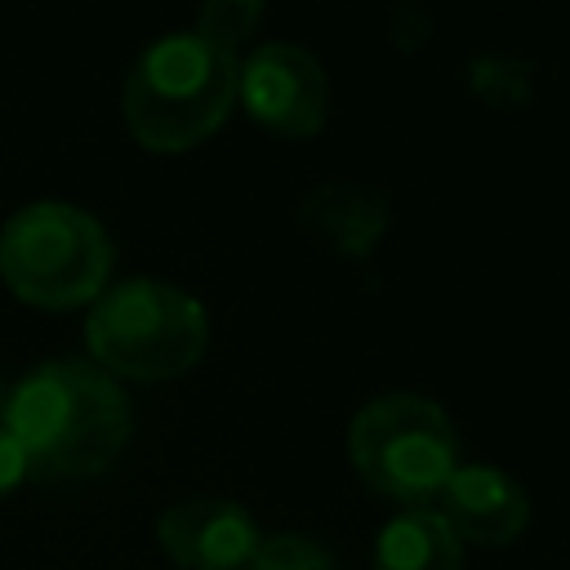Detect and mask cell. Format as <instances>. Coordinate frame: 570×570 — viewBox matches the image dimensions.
I'll return each instance as SVG.
<instances>
[{
  "label": "cell",
  "instance_id": "5b68a950",
  "mask_svg": "<svg viewBox=\"0 0 570 570\" xmlns=\"http://www.w3.org/2000/svg\"><path fill=\"white\" fill-rule=\"evenodd\" d=\"M347 459L374 494L428 508L459 468V436L436 401L419 392H387L352 414Z\"/></svg>",
  "mask_w": 570,
  "mask_h": 570
},
{
  "label": "cell",
  "instance_id": "8fae6325",
  "mask_svg": "<svg viewBox=\"0 0 570 570\" xmlns=\"http://www.w3.org/2000/svg\"><path fill=\"white\" fill-rule=\"evenodd\" d=\"M258 22H263L258 0H209L196 18V36L223 53H236V45H245L258 31Z\"/></svg>",
  "mask_w": 570,
  "mask_h": 570
},
{
  "label": "cell",
  "instance_id": "277c9868",
  "mask_svg": "<svg viewBox=\"0 0 570 570\" xmlns=\"http://www.w3.org/2000/svg\"><path fill=\"white\" fill-rule=\"evenodd\" d=\"M0 276L36 307L94 303L111 276V236L67 200H31L0 227Z\"/></svg>",
  "mask_w": 570,
  "mask_h": 570
},
{
  "label": "cell",
  "instance_id": "8992f818",
  "mask_svg": "<svg viewBox=\"0 0 570 570\" xmlns=\"http://www.w3.org/2000/svg\"><path fill=\"white\" fill-rule=\"evenodd\" d=\"M236 98L263 129L281 138H312L330 111V80L303 45L267 40L236 67Z\"/></svg>",
  "mask_w": 570,
  "mask_h": 570
},
{
  "label": "cell",
  "instance_id": "5bb4252c",
  "mask_svg": "<svg viewBox=\"0 0 570 570\" xmlns=\"http://www.w3.org/2000/svg\"><path fill=\"white\" fill-rule=\"evenodd\" d=\"M0 405H4V383H0Z\"/></svg>",
  "mask_w": 570,
  "mask_h": 570
},
{
  "label": "cell",
  "instance_id": "7c38bea8",
  "mask_svg": "<svg viewBox=\"0 0 570 570\" xmlns=\"http://www.w3.org/2000/svg\"><path fill=\"white\" fill-rule=\"evenodd\" d=\"M245 570H338L334 557L307 534H272L258 543Z\"/></svg>",
  "mask_w": 570,
  "mask_h": 570
},
{
  "label": "cell",
  "instance_id": "ba28073f",
  "mask_svg": "<svg viewBox=\"0 0 570 570\" xmlns=\"http://www.w3.org/2000/svg\"><path fill=\"white\" fill-rule=\"evenodd\" d=\"M441 499V521L454 530V539L463 543H512L525 521H530V499L525 490L499 472V468H485V463H463L454 468V476L445 481V490L436 494Z\"/></svg>",
  "mask_w": 570,
  "mask_h": 570
},
{
  "label": "cell",
  "instance_id": "30bf717a",
  "mask_svg": "<svg viewBox=\"0 0 570 570\" xmlns=\"http://www.w3.org/2000/svg\"><path fill=\"white\" fill-rule=\"evenodd\" d=\"M374 570H463V543L432 508H405L374 539Z\"/></svg>",
  "mask_w": 570,
  "mask_h": 570
},
{
  "label": "cell",
  "instance_id": "4fadbf2b",
  "mask_svg": "<svg viewBox=\"0 0 570 570\" xmlns=\"http://www.w3.org/2000/svg\"><path fill=\"white\" fill-rule=\"evenodd\" d=\"M22 481H27V459H22L18 441L9 436V428L0 423V499H4L13 485H22Z\"/></svg>",
  "mask_w": 570,
  "mask_h": 570
},
{
  "label": "cell",
  "instance_id": "9c48e42d",
  "mask_svg": "<svg viewBox=\"0 0 570 570\" xmlns=\"http://www.w3.org/2000/svg\"><path fill=\"white\" fill-rule=\"evenodd\" d=\"M298 223H303L307 236L325 240L334 254L365 258L383 240V232L392 223V205L374 187H361V183H325V187H316L303 200Z\"/></svg>",
  "mask_w": 570,
  "mask_h": 570
},
{
  "label": "cell",
  "instance_id": "52a82bcc",
  "mask_svg": "<svg viewBox=\"0 0 570 570\" xmlns=\"http://www.w3.org/2000/svg\"><path fill=\"white\" fill-rule=\"evenodd\" d=\"M156 539L165 557L183 570H245L263 543L258 521L236 499L218 494H191L169 503L156 521Z\"/></svg>",
  "mask_w": 570,
  "mask_h": 570
},
{
  "label": "cell",
  "instance_id": "7a4b0ae2",
  "mask_svg": "<svg viewBox=\"0 0 570 570\" xmlns=\"http://www.w3.org/2000/svg\"><path fill=\"white\" fill-rule=\"evenodd\" d=\"M236 53L196 31L151 40L125 76V125L147 151H187L205 142L236 102Z\"/></svg>",
  "mask_w": 570,
  "mask_h": 570
},
{
  "label": "cell",
  "instance_id": "3957f363",
  "mask_svg": "<svg viewBox=\"0 0 570 570\" xmlns=\"http://www.w3.org/2000/svg\"><path fill=\"white\" fill-rule=\"evenodd\" d=\"M85 343L98 370L111 379H174L187 374L209 343V316L200 298L174 281L129 276L107 285L85 316Z\"/></svg>",
  "mask_w": 570,
  "mask_h": 570
},
{
  "label": "cell",
  "instance_id": "6da1fadb",
  "mask_svg": "<svg viewBox=\"0 0 570 570\" xmlns=\"http://www.w3.org/2000/svg\"><path fill=\"white\" fill-rule=\"evenodd\" d=\"M0 423L36 481H80L107 472L134 432L125 387L85 356H58L4 387Z\"/></svg>",
  "mask_w": 570,
  "mask_h": 570
}]
</instances>
